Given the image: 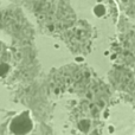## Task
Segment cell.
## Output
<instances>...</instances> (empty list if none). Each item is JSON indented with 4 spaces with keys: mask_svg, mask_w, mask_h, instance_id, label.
Segmentation results:
<instances>
[{
    "mask_svg": "<svg viewBox=\"0 0 135 135\" xmlns=\"http://www.w3.org/2000/svg\"><path fill=\"white\" fill-rule=\"evenodd\" d=\"M122 1H123V2H127L128 0H122Z\"/></svg>",
    "mask_w": 135,
    "mask_h": 135,
    "instance_id": "277c9868",
    "label": "cell"
},
{
    "mask_svg": "<svg viewBox=\"0 0 135 135\" xmlns=\"http://www.w3.org/2000/svg\"><path fill=\"white\" fill-rule=\"evenodd\" d=\"M8 70H10V67H8L7 64H5V63L0 64V76L7 75V74H8Z\"/></svg>",
    "mask_w": 135,
    "mask_h": 135,
    "instance_id": "3957f363",
    "label": "cell"
},
{
    "mask_svg": "<svg viewBox=\"0 0 135 135\" xmlns=\"http://www.w3.org/2000/svg\"><path fill=\"white\" fill-rule=\"evenodd\" d=\"M33 129V121L30 112L25 110L15 115L8 124V132L11 135H29Z\"/></svg>",
    "mask_w": 135,
    "mask_h": 135,
    "instance_id": "6da1fadb",
    "label": "cell"
},
{
    "mask_svg": "<svg viewBox=\"0 0 135 135\" xmlns=\"http://www.w3.org/2000/svg\"><path fill=\"white\" fill-rule=\"evenodd\" d=\"M94 13H95V15H97V17H102V15L105 13V6L102 5V4L96 5V6L94 7Z\"/></svg>",
    "mask_w": 135,
    "mask_h": 135,
    "instance_id": "7a4b0ae2",
    "label": "cell"
}]
</instances>
